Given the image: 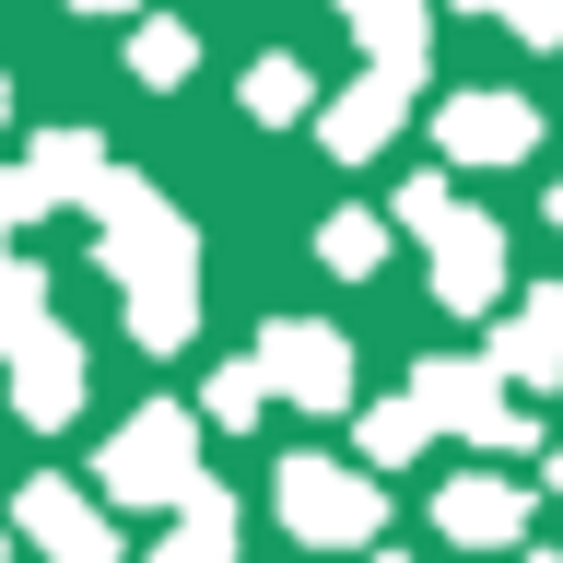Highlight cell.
I'll list each match as a JSON object with an SVG mask.
<instances>
[{
    "mask_svg": "<svg viewBox=\"0 0 563 563\" xmlns=\"http://www.w3.org/2000/svg\"><path fill=\"white\" fill-rule=\"evenodd\" d=\"M95 211H106V258L130 282V329L153 352L188 341V223H176L141 176H95Z\"/></svg>",
    "mask_w": 563,
    "mask_h": 563,
    "instance_id": "1",
    "label": "cell"
},
{
    "mask_svg": "<svg viewBox=\"0 0 563 563\" xmlns=\"http://www.w3.org/2000/svg\"><path fill=\"white\" fill-rule=\"evenodd\" d=\"M188 411L176 399H153V411H130L118 434H106V457H95V482L118 493V505H188L200 493V470H188Z\"/></svg>",
    "mask_w": 563,
    "mask_h": 563,
    "instance_id": "2",
    "label": "cell"
},
{
    "mask_svg": "<svg viewBox=\"0 0 563 563\" xmlns=\"http://www.w3.org/2000/svg\"><path fill=\"white\" fill-rule=\"evenodd\" d=\"M258 376H271L282 399H306V411H341V399H352V352H341V329L282 317L271 341H258Z\"/></svg>",
    "mask_w": 563,
    "mask_h": 563,
    "instance_id": "3",
    "label": "cell"
},
{
    "mask_svg": "<svg viewBox=\"0 0 563 563\" xmlns=\"http://www.w3.org/2000/svg\"><path fill=\"white\" fill-rule=\"evenodd\" d=\"M411 223L434 235V294H446V306H482L493 282H505V235H493V223H457L446 188H411Z\"/></svg>",
    "mask_w": 563,
    "mask_h": 563,
    "instance_id": "4",
    "label": "cell"
},
{
    "mask_svg": "<svg viewBox=\"0 0 563 563\" xmlns=\"http://www.w3.org/2000/svg\"><path fill=\"white\" fill-rule=\"evenodd\" d=\"M12 528H24L47 563H118V528L82 505L70 482H24V505H12Z\"/></svg>",
    "mask_w": 563,
    "mask_h": 563,
    "instance_id": "5",
    "label": "cell"
},
{
    "mask_svg": "<svg viewBox=\"0 0 563 563\" xmlns=\"http://www.w3.org/2000/svg\"><path fill=\"white\" fill-rule=\"evenodd\" d=\"M282 517L306 540H352V528H376V493L352 470H329V457H282Z\"/></svg>",
    "mask_w": 563,
    "mask_h": 563,
    "instance_id": "6",
    "label": "cell"
},
{
    "mask_svg": "<svg viewBox=\"0 0 563 563\" xmlns=\"http://www.w3.org/2000/svg\"><path fill=\"white\" fill-rule=\"evenodd\" d=\"M12 399H24V422H59L70 399H82V352H70L47 317H35L24 341H12Z\"/></svg>",
    "mask_w": 563,
    "mask_h": 563,
    "instance_id": "7",
    "label": "cell"
},
{
    "mask_svg": "<svg viewBox=\"0 0 563 563\" xmlns=\"http://www.w3.org/2000/svg\"><path fill=\"white\" fill-rule=\"evenodd\" d=\"M446 141L482 153V165H505V153H528V106L517 95H470V106H446Z\"/></svg>",
    "mask_w": 563,
    "mask_h": 563,
    "instance_id": "8",
    "label": "cell"
},
{
    "mask_svg": "<svg viewBox=\"0 0 563 563\" xmlns=\"http://www.w3.org/2000/svg\"><path fill=\"white\" fill-rule=\"evenodd\" d=\"M153 563H235V505H223V493L200 482L188 505H176V540H165Z\"/></svg>",
    "mask_w": 563,
    "mask_h": 563,
    "instance_id": "9",
    "label": "cell"
},
{
    "mask_svg": "<svg viewBox=\"0 0 563 563\" xmlns=\"http://www.w3.org/2000/svg\"><path fill=\"white\" fill-rule=\"evenodd\" d=\"M517 517H528V505L505 482H457L446 493V540H517Z\"/></svg>",
    "mask_w": 563,
    "mask_h": 563,
    "instance_id": "10",
    "label": "cell"
},
{
    "mask_svg": "<svg viewBox=\"0 0 563 563\" xmlns=\"http://www.w3.org/2000/svg\"><path fill=\"white\" fill-rule=\"evenodd\" d=\"M246 106H258V118H306V70H294V59H258V70H246Z\"/></svg>",
    "mask_w": 563,
    "mask_h": 563,
    "instance_id": "11",
    "label": "cell"
},
{
    "mask_svg": "<svg viewBox=\"0 0 563 563\" xmlns=\"http://www.w3.org/2000/svg\"><path fill=\"white\" fill-rule=\"evenodd\" d=\"M317 246H329V271H376V258H387V235L364 223V211H341V223H329Z\"/></svg>",
    "mask_w": 563,
    "mask_h": 563,
    "instance_id": "12",
    "label": "cell"
},
{
    "mask_svg": "<svg viewBox=\"0 0 563 563\" xmlns=\"http://www.w3.org/2000/svg\"><path fill=\"white\" fill-rule=\"evenodd\" d=\"M130 59H141V82H176V70H188V24H141Z\"/></svg>",
    "mask_w": 563,
    "mask_h": 563,
    "instance_id": "13",
    "label": "cell"
},
{
    "mask_svg": "<svg viewBox=\"0 0 563 563\" xmlns=\"http://www.w3.org/2000/svg\"><path fill=\"white\" fill-rule=\"evenodd\" d=\"M258 387H271V376H258V364H235V376L211 387V411H223V422H246V411H258Z\"/></svg>",
    "mask_w": 563,
    "mask_h": 563,
    "instance_id": "14",
    "label": "cell"
},
{
    "mask_svg": "<svg viewBox=\"0 0 563 563\" xmlns=\"http://www.w3.org/2000/svg\"><path fill=\"white\" fill-rule=\"evenodd\" d=\"M70 12H130V0H70Z\"/></svg>",
    "mask_w": 563,
    "mask_h": 563,
    "instance_id": "15",
    "label": "cell"
},
{
    "mask_svg": "<svg viewBox=\"0 0 563 563\" xmlns=\"http://www.w3.org/2000/svg\"><path fill=\"white\" fill-rule=\"evenodd\" d=\"M552 482H563V457H552Z\"/></svg>",
    "mask_w": 563,
    "mask_h": 563,
    "instance_id": "16",
    "label": "cell"
},
{
    "mask_svg": "<svg viewBox=\"0 0 563 563\" xmlns=\"http://www.w3.org/2000/svg\"><path fill=\"white\" fill-rule=\"evenodd\" d=\"M552 211H563V200H552Z\"/></svg>",
    "mask_w": 563,
    "mask_h": 563,
    "instance_id": "17",
    "label": "cell"
}]
</instances>
